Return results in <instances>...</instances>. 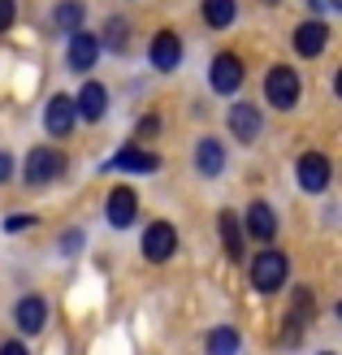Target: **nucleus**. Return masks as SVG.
<instances>
[{"label":"nucleus","instance_id":"nucleus-1","mask_svg":"<svg viewBox=\"0 0 342 355\" xmlns=\"http://www.w3.org/2000/svg\"><path fill=\"white\" fill-rule=\"evenodd\" d=\"M264 100L273 104V109H295L299 100V74L291 65H273L264 74Z\"/></svg>","mask_w":342,"mask_h":355},{"label":"nucleus","instance_id":"nucleus-2","mask_svg":"<svg viewBox=\"0 0 342 355\" xmlns=\"http://www.w3.org/2000/svg\"><path fill=\"white\" fill-rule=\"evenodd\" d=\"M22 173H26V182H31V187L57 182V178L65 173V156H61L57 148H31V156H26Z\"/></svg>","mask_w":342,"mask_h":355},{"label":"nucleus","instance_id":"nucleus-3","mask_svg":"<svg viewBox=\"0 0 342 355\" xmlns=\"http://www.w3.org/2000/svg\"><path fill=\"white\" fill-rule=\"evenodd\" d=\"M173 252H178V230L169 221H156V225L143 230V256H148L152 264H165Z\"/></svg>","mask_w":342,"mask_h":355},{"label":"nucleus","instance_id":"nucleus-4","mask_svg":"<svg viewBox=\"0 0 342 355\" xmlns=\"http://www.w3.org/2000/svg\"><path fill=\"white\" fill-rule=\"evenodd\" d=\"M286 282V256L282 252H260L251 264V286L256 291H277Z\"/></svg>","mask_w":342,"mask_h":355},{"label":"nucleus","instance_id":"nucleus-5","mask_svg":"<svg viewBox=\"0 0 342 355\" xmlns=\"http://www.w3.org/2000/svg\"><path fill=\"white\" fill-rule=\"evenodd\" d=\"M74 121H78L74 96H52V100H48V109H44V126H48V135L65 139L69 130H74Z\"/></svg>","mask_w":342,"mask_h":355},{"label":"nucleus","instance_id":"nucleus-6","mask_svg":"<svg viewBox=\"0 0 342 355\" xmlns=\"http://www.w3.org/2000/svg\"><path fill=\"white\" fill-rule=\"evenodd\" d=\"M239 87H243V61L234 57V52H221V57L212 61V92L230 96V92H239Z\"/></svg>","mask_w":342,"mask_h":355},{"label":"nucleus","instance_id":"nucleus-7","mask_svg":"<svg viewBox=\"0 0 342 355\" xmlns=\"http://www.w3.org/2000/svg\"><path fill=\"white\" fill-rule=\"evenodd\" d=\"M299 187L312 191V195L330 187V161H325L320 152H303V156H299Z\"/></svg>","mask_w":342,"mask_h":355},{"label":"nucleus","instance_id":"nucleus-8","mask_svg":"<svg viewBox=\"0 0 342 355\" xmlns=\"http://www.w3.org/2000/svg\"><path fill=\"white\" fill-rule=\"evenodd\" d=\"M312 312H316V295H312L308 286H295L291 308H286V338H295V334L312 321Z\"/></svg>","mask_w":342,"mask_h":355},{"label":"nucleus","instance_id":"nucleus-9","mask_svg":"<svg viewBox=\"0 0 342 355\" xmlns=\"http://www.w3.org/2000/svg\"><path fill=\"white\" fill-rule=\"evenodd\" d=\"M13 321H17L22 334H40L44 321H48V304H44L40 295H22V299H17V308H13Z\"/></svg>","mask_w":342,"mask_h":355},{"label":"nucleus","instance_id":"nucleus-10","mask_svg":"<svg viewBox=\"0 0 342 355\" xmlns=\"http://www.w3.org/2000/svg\"><path fill=\"white\" fill-rule=\"evenodd\" d=\"M325 44H330V31H325V22H299L295 26V52L299 57H320L325 52Z\"/></svg>","mask_w":342,"mask_h":355},{"label":"nucleus","instance_id":"nucleus-11","mask_svg":"<svg viewBox=\"0 0 342 355\" xmlns=\"http://www.w3.org/2000/svg\"><path fill=\"white\" fill-rule=\"evenodd\" d=\"M178 61H182V40H178L173 31H156V40H152V65L156 69H178Z\"/></svg>","mask_w":342,"mask_h":355},{"label":"nucleus","instance_id":"nucleus-12","mask_svg":"<svg viewBox=\"0 0 342 355\" xmlns=\"http://www.w3.org/2000/svg\"><path fill=\"white\" fill-rule=\"evenodd\" d=\"M96 61H100V40H96V35H87V31H78L74 40H69V69L87 74Z\"/></svg>","mask_w":342,"mask_h":355},{"label":"nucleus","instance_id":"nucleus-13","mask_svg":"<svg viewBox=\"0 0 342 355\" xmlns=\"http://www.w3.org/2000/svg\"><path fill=\"white\" fill-rule=\"evenodd\" d=\"M225 121H230V135L239 139V144H251V139L260 135V113L251 109V104H234Z\"/></svg>","mask_w":342,"mask_h":355},{"label":"nucleus","instance_id":"nucleus-14","mask_svg":"<svg viewBox=\"0 0 342 355\" xmlns=\"http://www.w3.org/2000/svg\"><path fill=\"white\" fill-rule=\"evenodd\" d=\"M135 212H139L135 191H130V187H113V191H109V221H113L117 230H126V225L135 221Z\"/></svg>","mask_w":342,"mask_h":355},{"label":"nucleus","instance_id":"nucleus-15","mask_svg":"<svg viewBox=\"0 0 342 355\" xmlns=\"http://www.w3.org/2000/svg\"><path fill=\"white\" fill-rule=\"evenodd\" d=\"M74 109H78L83 121H100L104 109H109V92H104L100 83H87L83 92H78V100H74Z\"/></svg>","mask_w":342,"mask_h":355},{"label":"nucleus","instance_id":"nucleus-16","mask_svg":"<svg viewBox=\"0 0 342 355\" xmlns=\"http://www.w3.org/2000/svg\"><path fill=\"white\" fill-rule=\"evenodd\" d=\"M113 169H126V173H156L160 169V156L156 152H143V148H126L113 156Z\"/></svg>","mask_w":342,"mask_h":355},{"label":"nucleus","instance_id":"nucleus-17","mask_svg":"<svg viewBox=\"0 0 342 355\" xmlns=\"http://www.w3.org/2000/svg\"><path fill=\"white\" fill-rule=\"evenodd\" d=\"M247 230H251V239H260V243H268V239H273L277 217H273V208H268L264 200H256V204L247 208Z\"/></svg>","mask_w":342,"mask_h":355},{"label":"nucleus","instance_id":"nucleus-18","mask_svg":"<svg viewBox=\"0 0 342 355\" xmlns=\"http://www.w3.org/2000/svg\"><path fill=\"white\" fill-rule=\"evenodd\" d=\"M195 165H200L208 178H212V173H221V169H225V148L217 144V139H204V144L195 148Z\"/></svg>","mask_w":342,"mask_h":355},{"label":"nucleus","instance_id":"nucleus-19","mask_svg":"<svg viewBox=\"0 0 342 355\" xmlns=\"http://www.w3.org/2000/svg\"><path fill=\"white\" fill-rule=\"evenodd\" d=\"M221 243H225V256L239 260L243 256V225H239V212H221Z\"/></svg>","mask_w":342,"mask_h":355},{"label":"nucleus","instance_id":"nucleus-20","mask_svg":"<svg viewBox=\"0 0 342 355\" xmlns=\"http://www.w3.org/2000/svg\"><path fill=\"white\" fill-rule=\"evenodd\" d=\"M234 17H239V5H234V0H204V22H208V26L225 31Z\"/></svg>","mask_w":342,"mask_h":355},{"label":"nucleus","instance_id":"nucleus-21","mask_svg":"<svg viewBox=\"0 0 342 355\" xmlns=\"http://www.w3.org/2000/svg\"><path fill=\"white\" fill-rule=\"evenodd\" d=\"M208 351H217V355H230V351H239V329H230V325L212 329V334H208Z\"/></svg>","mask_w":342,"mask_h":355},{"label":"nucleus","instance_id":"nucleus-22","mask_svg":"<svg viewBox=\"0 0 342 355\" xmlns=\"http://www.w3.org/2000/svg\"><path fill=\"white\" fill-rule=\"evenodd\" d=\"M57 22H61L65 31H78V22H83V5H78V0H65V5L57 9Z\"/></svg>","mask_w":342,"mask_h":355},{"label":"nucleus","instance_id":"nucleus-23","mask_svg":"<svg viewBox=\"0 0 342 355\" xmlns=\"http://www.w3.org/2000/svg\"><path fill=\"white\" fill-rule=\"evenodd\" d=\"M121 40H126V22H113V26H109V40H100V44H109V48H121Z\"/></svg>","mask_w":342,"mask_h":355},{"label":"nucleus","instance_id":"nucleus-24","mask_svg":"<svg viewBox=\"0 0 342 355\" xmlns=\"http://www.w3.org/2000/svg\"><path fill=\"white\" fill-rule=\"evenodd\" d=\"M5 225H9L13 234H17V230H26V225H35V217H26V212H13V217H9Z\"/></svg>","mask_w":342,"mask_h":355},{"label":"nucleus","instance_id":"nucleus-25","mask_svg":"<svg viewBox=\"0 0 342 355\" xmlns=\"http://www.w3.org/2000/svg\"><path fill=\"white\" fill-rule=\"evenodd\" d=\"M13 22V0H0V31H9Z\"/></svg>","mask_w":342,"mask_h":355},{"label":"nucleus","instance_id":"nucleus-26","mask_svg":"<svg viewBox=\"0 0 342 355\" xmlns=\"http://www.w3.org/2000/svg\"><path fill=\"white\" fill-rule=\"evenodd\" d=\"M9 173H13V161H9V152H0V182H5Z\"/></svg>","mask_w":342,"mask_h":355},{"label":"nucleus","instance_id":"nucleus-27","mask_svg":"<svg viewBox=\"0 0 342 355\" xmlns=\"http://www.w3.org/2000/svg\"><path fill=\"white\" fill-rule=\"evenodd\" d=\"M139 135L148 139V135H156V117H143V126H139Z\"/></svg>","mask_w":342,"mask_h":355},{"label":"nucleus","instance_id":"nucleus-28","mask_svg":"<svg viewBox=\"0 0 342 355\" xmlns=\"http://www.w3.org/2000/svg\"><path fill=\"white\" fill-rule=\"evenodd\" d=\"M78 243H83V234H78V230H69V234L61 239V247H78Z\"/></svg>","mask_w":342,"mask_h":355},{"label":"nucleus","instance_id":"nucleus-29","mask_svg":"<svg viewBox=\"0 0 342 355\" xmlns=\"http://www.w3.org/2000/svg\"><path fill=\"white\" fill-rule=\"evenodd\" d=\"M264 5H277V0H264Z\"/></svg>","mask_w":342,"mask_h":355}]
</instances>
